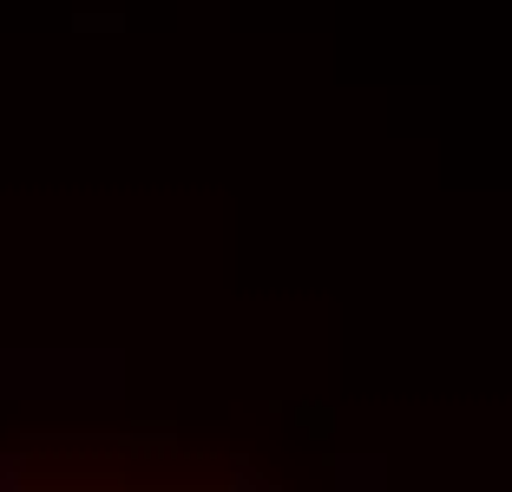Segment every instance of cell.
Returning <instances> with one entry per match:
<instances>
[{"label": "cell", "mask_w": 512, "mask_h": 492, "mask_svg": "<svg viewBox=\"0 0 512 492\" xmlns=\"http://www.w3.org/2000/svg\"><path fill=\"white\" fill-rule=\"evenodd\" d=\"M237 492H256V479H250V473H243V479H237Z\"/></svg>", "instance_id": "cell-1"}]
</instances>
